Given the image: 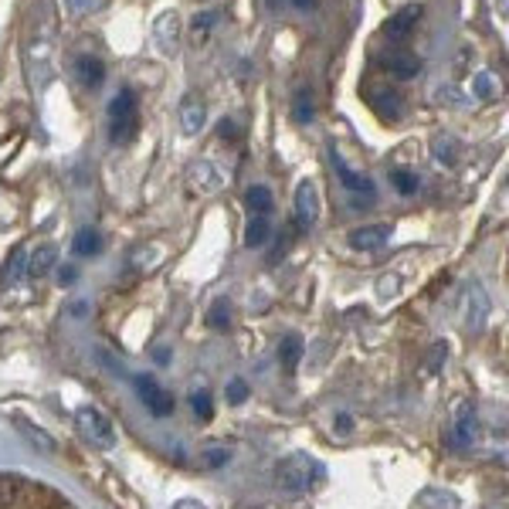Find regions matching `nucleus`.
I'll return each instance as SVG.
<instances>
[{"instance_id":"1","label":"nucleus","mask_w":509,"mask_h":509,"mask_svg":"<svg viewBox=\"0 0 509 509\" xmlns=\"http://www.w3.org/2000/svg\"><path fill=\"white\" fill-rule=\"evenodd\" d=\"M323 479H326L323 462H316V458L306 452L285 455L282 462L275 466V486L285 489V493H310V489H316Z\"/></svg>"},{"instance_id":"2","label":"nucleus","mask_w":509,"mask_h":509,"mask_svg":"<svg viewBox=\"0 0 509 509\" xmlns=\"http://www.w3.org/2000/svg\"><path fill=\"white\" fill-rule=\"evenodd\" d=\"M75 428H79L82 439L88 441V445H96V449H116V441H119L113 418H109L106 411L96 408V404H82V408L75 411Z\"/></svg>"},{"instance_id":"3","label":"nucleus","mask_w":509,"mask_h":509,"mask_svg":"<svg viewBox=\"0 0 509 509\" xmlns=\"http://www.w3.org/2000/svg\"><path fill=\"white\" fill-rule=\"evenodd\" d=\"M133 384H136V391H140L143 404H146V411H150V414H156V418H167V414H173V408H177V404H173V397H170L167 391L160 387V381H156L153 374H140V377H136Z\"/></svg>"},{"instance_id":"4","label":"nucleus","mask_w":509,"mask_h":509,"mask_svg":"<svg viewBox=\"0 0 509 509\" xmlns=\"http://www.w3.org/2000/svg\"><path fill=\"white\" fill-rule=\"evenodd\" d=\"M316 221H319V194L312 180H302L296 187V225L299 231H312Z\"/></svg>"},{"instance_id":"5","label":"nucleus","mask_w":509,"mask_h":509,"mask_svg":"<svg viewBox=\"0 0 509 509\" xmlns=\"http://www.w3.org/2000/svg\"><path fill=\"white\" fill-rule=\"evenodd\" d=\"M421 14H424L421 4H404L401 11H394V14L387 17V24H384V34H387L391 42H404L411 31L418 28Z\"/></svg>"},{"instance_id":"6","label":"nucleus","mask_w":509,"mask_h":509,"mask_svg":"<svg viewBox=\"0 0 509 509\" xmlns=\"http://www.w3.org/2000/svg\"><path fill=\"white\" fill-rule=\"evenodd\" d=\"M381 65L387 75H394L397 82H408V79H414V75L421 71V58L414 55V51L394 48V51H387V55L381 58Z\"/></svg>"},{"instance_id":"7","label":"nucleus","mask_w":509,"mask_h":509,"mask_svg":"<svg viewBox=\"0 0 509 509\" xmlns=\"http://www.w3.org/2000/svg\"><path fill=\"white\" fill-rule=\"evenodd\" d=\"M476 435H479V421H476V411L468 401H462L455 408V428H452V445L455 449H468L476 445Z\"/></svg>"},{"instance_id":"8","label":"nucleus","mask_w":509,"mask_h":509,"mask_svg":"<svg viewBox=\"0 0 509 509\" xmlns=\"http://www.w3.org/2000/svg\"><path fill=\"white\" fill-rule=\"evenodd\" d=\"M329 163H333V170H337L339 184L347 187V190H354V194H364L367 200H374V184H370V177H364V173H356V170H350L347 163H343V156L337 153V150H329Z\"/></svg>"},{"instance_id":"9","label":"nucleus","mask_w":509,"mask_h":509,"mask_svg":"<svg viewBox=\"0 0 509 509\" xmlns=\"http://www.w3.org/2000/svg\"><path fill=\"white\" fill-rule=\"evenodd\" d=\"M391 238V225H364L350 231V248L356 252H381Z\"/></svg>"},{"instance_id":"10","label":"nucleus","mask_w":509,"mask_h":509,"mask_svg":"<svg viewBox=\"0 0 509 509\" xmlns=\"http://www.w3.org/2000/svg\"><path fill=\"white\" fill-rule=\"evenodd\" d=\"M486 319H489V296L482 292V285H472L468 306H466V329L468 333H482V329H486Z\"/></svg>"},{"instance_id":"11","label":"nucleus","mask_w":509,"mask_h":509,"mask_svg":"<svg viewBox=\"0 0 509 509\" xmlns=\"http://www.w3.org/2000/svg\"><path fill=\"white\" fill-rule=\"evenodd\" d=\"M14 424L21 428V435L38 449V452H44V455H55L58 452V445H55V439L44 431L42 424H34L31 418H24V414H14Z\"/></svg>"},{"instance_id":"12","label":"nucleus","mask_w":509,"mask_h":509,"mask_svg":"<svg viewBox=\"0 0 509 509\" xmlns=\"http://www.w3.org/2000/svg\"><path fill=\"white\" fill-rule=\"evenodd\" d=\"M24 275H28V248L17 245V248H11L4 269H0V285H17Z\"/></svg>"},{"instance_id":"13","label":"nucleus","mask_w":509,"mask_h":509,"mask_svg":"<svg viewBox=\"0 0 509 509\" xmlns=\"http://www.w3.org/2000/svg\"><path fill=\"white\" fill-rule=\"evenodd\" d=\"M58 265V248L55 245H38L34 255H28V275L31 279H44V275H51Z\"/></svg>"},{"instance_id":"14","label":"nucleus","mask_w":509,"mask_h":509,"mask_svg":"<svg viewBox=\"0 0 509 509\" xmlns=\"http://www.w3.org/2000/svg\"><path fill=\"white\" fill-rule=\"evenodd\" d=\"M370 106H374V113L381 116V119H391V123L401 119V113H404L401 109V96L391 92V88H374L370 92Z\"/></svg>"},{"instance_id":"15","label":"nucleus","mask_w":509,"mask_h":509,"mask_svg":"<svg viewBox=\"0 0 509 509\" xmlns=\"http://www.w3.org/2000/svg\"><path fill=\"white\" fill-rule=\"evenodd\" d=\"M204 123H208V109H204V102L194 99V96H187L184 102H180V126H184V133H200L204 129Z\"/></svg>"},{"instance_id":"16","label":"nucleus","mask_w":509,"mask_h":509,"mask_svg":"<svg viewBox=\"0 0 509 509\" xmlns=\"http://www.w3.org/2000/svg\"><path fill=\"white\" fill-rule=\"evenodd\" d=\"M75 75H79V82H82L85 88H99L102 79H106V65H102L96 55H79V61H75Z\"/></svg>"},{"instance_id":"17","label":"nucleus","mask_w":509,"mask_h":509,"mask_svg":"<svg viewBox=\"0 0 509 509\" xmlns=\"http://www.w3.org/2000/svg\"><path fill=\"white\" fill-rule=\"evenodd\" d=\"M177 38H180V17L170 11V14H163L156 21V42H160V48L167 55H173L177 51Z\"/></svg>"},{"instance_id":"18","label":"nucleus","mask_w":509,"mask_h":509,"mask_svg":"<svg viewBox=\"0 0 509 509\" xmlns=\"http://www.w3.org/2000/svg\"><path fill=\"white\" fill-rule=\"evenodd\" d=\"M71 252L79 255V258H92V255L102 252V235L96 227H79L75 231V238H71Z\"/></svg>"},{"instance_id":"19","label":"nucleus","mask_w":509,"mask_h":509,"mask_svg":"<svg viewBox=\"0 0 509 509\" xmlns=\"http://www.w3.org/2000/svg\"><path fill=\"white\" fill-rule=\"evenodd\" d=\"M136 92L133 88H123L119 96H116L113 102H109V123H119V119H140L136 116Z\"/></svg>"},{"instance_id":"20","label":"nucleus","mask_w":509,"mask_h":509,"mask_svg":"<svg viewBox=\"0 0 509 509\" xmlns=\"http://www.w3.org/2000/svg\"><path fill=\"white\" fill-rule=\"evenodd\" d=\"M269 238H272V221L262 217V214H255L252 221H248V227H245V245L248 248H262Z\"/></svg>"},{"instance_id":"21","label":"nucleus","mask_w":509,"mask_h":509,"mask_svg":"<svg viewBox=\"0 0 509 509\" xmlns=\"http://www.w3.org/2000/svg\"><path fill=\"white\" fill-rule=\"evenodd\" d=\"M245 208L255 214H262V217H269L272 211V190L269 187H252L248 194H245Z\"/></svg>"},{"instance_id":"22","label":"nucleus","mask_w":509,"mask_h":509,"mask_svg":"<svg viewBox=\"0 0 509 509\" xmlns=\"http://www.w3.org/2000/svg\"><path fill=\"white\" fill-rule=\"evenodd\" d=\"M136 129H140V119H119V123H109V140L116 146H126V143L136 140Z\"/></svg>"},{"instance_id":"23","label":"nucleus","mask_w":509,"mask_h":509,"mask_svg":"<svg viewBox=\"0 0 509 509\" xmlns=\"http://www.w3.org/2000/svg\"><path fill=\"white\" fill-rule=\"evenodd\" d=\"M299 356H302V339L289 333V337L282 339V347H279V360H282L285 370H296L299 367Z\"/></svg>"},{"instance_id":"24","label":"nucleus","mask_w":509,"mask_h":509,"mask_svg":"<svg viewBox=\"0 0 509 509\" xmlns=\"http://www.w3.org/2000/svg\"><path fill=\"white\" fill-rule=\"evenodd\" d=\"M391 184H394L397 194H404V198H411V194H418V173H411V170H394L391 173Z\"/></svg>"},{"instance_id":"25","label":"nucleus","mask_w":509,"mask_h":509,"mask_svg":"<svg viewBox=\"0 0 509 509\" xmlns=\"http://www.w3.org/2000/svg\"><path fill=\"white\" fill-rule=\"evenodd\" d=\"M21 495V482L14 476H0V509H11Z\"/></svg>"},{"instance_id":"26","label":"nucleus","mask_w":509,"mask_h":509,"mask_svg":"<svg viewBox=\"0 0 509 509\" xmlns=\"http://www.w3.org/2000/svg\"><path fill=\"white\" fill-rule=\"evenodd\" d=\"M96 360H99L102 367L109 370V374H113V377H123V381H126V377H129L126 364H123V360H119V356H113V354H109V350H106V347H99V350H96Z\"/></svg>"},{"instance_id":"27","label":"nucleus","mask_w":509,"mask_h":509,"mask_svg":"<svg viewBox=\"0 0 509 509\" xmlns=\"http://www.w3.org/2000/svg\"><path fill=\"white\" fill-rule=\"evenodd\" d=\"M208 319H211L214 329H227V326H231V302H227V299H217L211 306V316H208Z\"/></svg>"},{"instance_id":"28","label":"nucleus","mask_w":509,"mask_h":509,"mask_svg":"<svg viewBox=\"0 0 509 509\" xmlns=\"http://www.w3.org/2000/svg\"><path fill=\"white\" fill-rule=\"evenodd\" d=\"M190 408H194V414H198L200 421H211L214 404H211V394H208V391H194V394H190Z\"/></svg>"},{"instance_id":"29","label":"nucleus","mask_w":509,"mask_h":509,"mask_svg":"<svg viewBox=\"0 0 509 509\" xmlns=\"http://www.w3.org/2000/svg\"><path fill=\"white\" fill-rule=\"evenodd\" d=\"M455 156H458V146H455L452 136H439V140H435V160H439V163H449V167H452Z\"/></svg>"},{"instance_id":"30","label":"nucleus","mask_w":509,"mask_h":509,"mask_svg":"<svg viewBox=\"0 0 509 509\" xmlns=\"http://www.w3.org/2000/svg\"><path fill=\"white\" fill-rule=\"evenodd\" d=\"M214 24H217V11H204V14H194V24H190V28H194V38H204V34L214 28Z\"/></svg>"},{"instance_id":"31","label":"nucleus","mask_w":509,"mask_h":509,"mask_svg":"<svg viewBox=\"0 0 509 509\" xmlns=\"http://www.w3.org/2000/svg\"><path fill=\"white\" fill-rule=\"evenodd\" d=\"M227 401H231V404H245V401H248V384L241 381V377L227 381Z\"/></svg>"},{"instance_id":"32","label":"nucleus","mask_w":509,"mask_h":509,"mask_svg":"<svg viewBox=\"0 0 509 509\" xmlns=\"http://www.w3.org/2000/svg\"><path fill=\"white\" fill-rule=\"evenodd\" d=\"M227 462H231V452H227V449H208V458H204V466L208 468L227 466Z\"/></svg>"},{"instance_id":"33","label":"nucleus","mask_w":509,"mask_h":509,"mask_svg":"<svg viewBox=\"0 0 509 509\" xmlns=\"http://www.w3.org/2000/svg\"><path fill=\"white\" fill-rule=\"evenodd\" d=\"M476 96H479V99H489V96H493V79H489L486 71L476 75Z\"/></svg>"},{"instance_id":"34","label":"nucleus","mask_w":509,"mask_h":509,"mask_svg":"<svg viewBox=\"0 0 509 509\" xmlns=\"http://www.w3.org/2000/svg\"><path fill=\"white\" fill-rule=\"evenodd\" d=\"M217 136H221V140H238V126H235L231 119H221V123H217Z\"/></svg>"},{"instance_id":"35","label":"nucleus","mask_w":509,"mask_h":509,"mask_svg":"<svg viewBox=\"0 0 509 509\" xmlns=\"http://www.w3.org/2000/svg\"><path fill=\"white\" fill-rule=\"evenodd\" d=\"M292 116H296V123H310V119H312V106L306 99H299L296 102V113H292Z\"/></svg>"},{"instance_id":"36","label":"nucleus","mask_w":509,"mask_h":509,"mask_svg":"<svg viewBox=\"0 0 509 509\" xmlns=\"http://www.w3.org/2000/svg\"><path fill=\"white\" fill-rule=\"evenodd\" d=\"M75 279H79V269H75V265H61V269H58V282L61 285H71Z\"/></svg>"},{"instance_id":"37","label":"nucleus","mask_w":509,"mask_h":509,"mask_svg":"<svg viewBox=\"0 0 509 509\" xmlns=\"http://www.w3.org/2000/svg\"><path fill=\"white\" fill-rule=\"evenodd\" d=\"M337 431L339 435H350L354 431V418L350 414H337Z\"/></svg>"},{"instance_id":"38","label":"nucleus","mask_w":509,"mask_h":509,"mask_svg":"<svg viewBox=\"0 0 509 509\" xmlns=\"http://www.w3.org/2000/svg\"><path fill=\"white\" fill-rule=\"evenodd\" d=\"M71 7H75V11H96V7H99V0H69Z\"/></svg>"},{"instance_id":"39","label":"nucleus","mask_w":509,"mask_h":509,"mask_svg":"<svg viewBox=\"0 0 509 509\" xmlns=\"http://www.w3.org/2000/svg\"><path fill=\"white\" fill-rule=\"evenodd\" d=\"M377 289H381V299L397 296V292H394V289H397V279H391V282H387V279H381V285H377Z\"/></svg>"},{"instance_id":"40","label":"nucleus","mask_w":509,"mask_h":509,"mask_svg":"<svg viewBox=\"0 0 509 509\" xmlns=\"http://www.w3.org/2000/svg\"><path fill=\"white\" fill-rule=\"evenodd\" d=\"M153 360L160 364V367H163V364H170V347H156V350H153Z\"/></svg>"},{"instance_id":"41","label":"nucleus","mask_w":509,"mask_h":509,"mask_svg":"<svg viewBox=\"0 0 509 509\" xmlns=\"http://www.w3.org/2000/svg\"><path fill=\"white\" fill-rule=\"evenodd\" d=\"M292 7H299V11H306V7H312V0H292Z\"/></svg>"}]
</instances>
